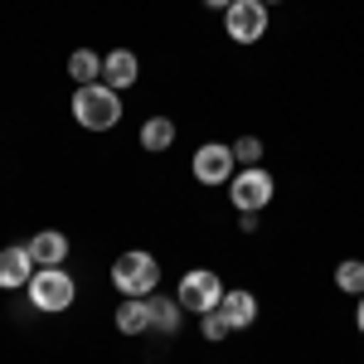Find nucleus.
<instances>
[{
  "label": "nucleus",
  "instance_id": "20e7f679",
  "mask_svg": "<svg viewBox=\"0 0 364 364\" xmlns=\"http://www.w3.org/2000/svg\"><path fill=\"white\" fill-rule=\"evenodd\" d=\"M175 301L185 311H219V301H224V282H219V272H209V267H195V272H185L180 277V291H175Z\"/></svg>",
  "mask_w": 364,
  "mask_h": 364
},
{
  "label": "nucleus",
  "instance_id": "9d476101",
  "mask_svg": "<svg viewBox=\"0 0 364 364\" xmlns=\"http://www.w3.org/2000/svg\"><path fill=\"white\" fill-rule=\"evenodd\" d=\"M219 316L228 321V331H248L252 321H257V296H252V291H224Z\"/></svg>",
  "mask_w": 364,
  "mask_h": 364
},
{
  "label": "nucleus",
  "instance_id": "dca6fc26",
  "mask_svg": "<svg viewBox=\"0 0 364 364\" xmlns=\"http://www.w3.org/2000/svg\"><path fill=\"white\" fill-rule=\"evenodd\" d=\"M336 287L350 291V296H364V262L360 257H345V262L336 267Z\"/></svg>",
  "mask_w": 364,
  "mask_h": 364
},
{
  "label": "nucleus",
  "instance_id": "1a4fd4ad",
  "mask_svg": "<svg viewBox=\"0 0 364 364\" xmlns=\"http://www.w3.org/2000/svg\"><path fill=\"white\" fill-rule=\"evenodd\" d=\"M136 73H141V63L132 49H117V54L102 58V83L112 87V92H122V87H132L136 83Z\"/></svg>",
  "mask_w": 364,
  "mask_h": 364
},
{
  "label": "nucleus",
  "instance_id": "f03ea898",
  "mask_svg": "<svg viewBox=\"0 0 364 364\" xmlns=\"http://www.w3.org/2000/svg\"><path fill=\"white\" fill-rule=\"evenodd\" d=\"M156 282H161V262H156L146 248H132V252H122V257L112 262V287L122 291V296H151Z\"/></svg>",
  "mask_w": 364,
  "mask_h": 364
},
{
  "label": "nucleus",
  "instance_id": "412c9836",
  "mask_svg": "<svg viewBox=\"0 0 364 364\" xmlns=\"http://www.w3.org/2000/svg\"><path fill=\"white\" fill-rule=\"evenodd\" d=\"M262 5H272V0H262Z\"/></svg>",
  "mask_w": 364,
  "mask_h": 364
},
{
  "label": "nucleus",
  "instance_id": "0eeeda50",
  "mask_svg": "<svg viewBox=\"0 0 364 364\" xmlns=\"http://www.w3.org/2000/svg\"><path fill=\"white\" fill-rule=\"evenodd\" d=\"M233 146H224V141H204L195 151V161H190V170H195L199 185H228L233 180Z\"/></svg>",
  "mask_w": 364,
  "mask_h": 364
},
{
  "label": "nucleus",
  "instance_id": "f257e3e1",
  "mask_svg": "<svg viewBox=\"0 0 364 364\" xmlns=\"http://www.w3.org/2000/svg\"><path fill=\"white\" fill-rule=\"evenodd\" d=\"M73 117L87 132H112L117 122H122V97L107 83H87L73 92Z\"/></svg>",
  "mask_w": 364,
  "mask_h": 364
},
{
  "label": "nucleus",
  "instance_id": "f8f14e48",
  "mask_svg": "<svg viewBox=\"0 0 364 364\" xmlns=\"http://www.w3.org/2000/svg\"><path fill=\"white\" fill-rule=\"evenodd\" d=\"M180 301H170V296H146V316H151V331H161V336H175L180 331Z\"/></svg>",
  "mask_w": 364,
  "mask_h": 364
},
{
  "label": "nucleus",
  "instance_id": "a211bd4d",
  "mask_svg": "<svg viewBox=\"0 0 364 364\" xmlns=\"http://www.w3.org/2000/svg\"><path fill=\"white\" fill-rule=\"evenodd\" d=\"M224 336H228V321L219 316V311H204V340H209V345H219Z\"/></svg>",
  "mask_w": 364,
  "mask_h": 364
},
{
  "label": "nucleus",
  "instance_id": "39448f33",
  "mask_svg": "<svg viewBox=\"0 0 364 364\" xmlns=\"http://www.w3.org/2000/svg\"><path fill=\"white\" fill-rule=\"evenodd\" d=\"M228 199H233L238 214H257V209L272 199V175H267L262 166H243L233 180H228Z\"/></svg>",
  "mask_w": 364,
  "mask_h": 364
},
{
  "label": "nucleus",
  "instance_id": "9b49d317",
  "mask_svg": "<svg viewBox=\"0 0 364 364\" xmlns=\"http://www.w3.org/2000/svg\"><path fill=\"white\" fill-rule=\"evenodd\" d=\"M25 248H29V257H34V267H58V262L68 257V238L54 233V228H44V233L29 238Z\"/></svg>",
  "mask_w": 364,
  "mask_h": 364
},
{
  "label": "nucleus",
  "instance_id": "2eb2a0df",
  "mask_svg": "<svg viewBox=\"0 0 364 364\" xmlns=\"http://www.w3.org/2000/svg\"><path fill=\"white\" fill-rule=\"evenodd\" d=\"M141 146H146V151H170V146H175V122H170V117H151V122L141 127Z\"/></svg>",
  "mask_w": 364,
  "mask_h": 364
},
{
  "label": "nucleus",
  "instance_id": "f3484780",
  "mask_svg": "<svg viewBox=\"0 0 364 364\" xmlns=\"http://www.w3.org/2000/svg\"><path fill=\"white\" fill-rule=\"evenodd\" d=\"M233 161H238V166H257V161H262V141L257 136L233 141Z\"/></svg>",
  "mask_w": 364,
  "mask_h": 364
},
{
  "label": "nucleus",
  "instance_id": "ddd939ff",
  "mask_svg": "<svg viewBox=\"0 0 364 364\" xmlns=\"http://www.w3.org/2000/svg\"><path fill=\"white\" fill-rule=\"evenodd\" d=\"M117 331H122V336H141V331H151L146 296H122V306H117Z\"/></svg>",
  "mask_w": 364,
  "mask_h": 364
},
{
  "label": "nucleus",
  "instance_id": "aec40b11",
  "mask_svg": "<svg viewBox=\"0 0 364 364\" xmlns=\"http://www.w3.org/2000/svg\"><path fill=\"white\" fill-rule=\"evenodd\" d=\"M355 321H360V331H364V296H360V316H355Z\"/></svg>",
  "mask_w": 364,
  "mask_h": 364
},
{
  "label": "nucleus",
  "instance_id": "6ab92c4d",
  "mask_svg": "<svg viewBox=\"0 0 364 364\" xmlns=\"http://www.w3.org/2000/svg\"><path fill=\"white\" fill-rule=\"evenodd\" d=\"M204 5H209V10H228L233 0H204Z\"/></svg>",
  "mask_w": 364,
  "mask_h": 364
},
{
  "label": "nucleus",
  "instance_id": "6e6552de",
  "mask_svg": "<svg viewBox=\"0 0 364 364\" xmlns=\"http://www.w3.org/2000/svg\"><path fill=\"white\" fill-rule=\"evenodd\" d=\"M34 272H39V267H34L29 248H0V287H5V291L29 287V277H34Z\"/></svg>",
  "mask_w": 364,
  "mask_h": 364
},
{
  "label": "nucleus",
  "instance_id": "4468645a",
  "mask_svg": "<svg viewBox=\"0 0 364 364\" xmlns=\"http://www.w3.org/2000/svg\"><path fill=\"white\" fill-rule=\"evenodd\" d=\"M68 73H73V83H78V87L102 83V58L92 54V49H73V54H68Z\"/></svg>",
  "mask_w": 364,
  "mask_h": 364
},
{
  "label": "nucleus",
  "instance_id": "423d86ee",
  "mask_svg": "<svg viewBox=\"0 0 364 364\" xmlns=\"http://www.w3.org/2000/svg\"><path fill=\"white\" fill-rule=\"evenodd\" d=\"M224 29L233 44H257L267 34V5L262 0H233L224 10Z\"/></svg>",
  "mask_w": 364,
  "mask_h": 364
},
{
  "label": "nucleus",
  "instance_id": "7ed1b4c3",
  "mask_svg": "<svg viewBox=\"0 0 364 364\" xmlns=\"http://www.w3.org/2000/svg\"><path fill=\"white\" fill-rule=\"evenodd\" d=\"M29 306L34 311H68L73 306V296H78V282L68 277V272H63V267H39V272H34V277H29Z\"/></svg>",
  "mask_w": 364,
  "mask_h": 364
}]
</instances>
